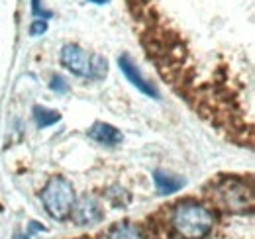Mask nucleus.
Listing matches in <instances>:
<instances>
[{
	"instance_id": "nucleus-4",
	"label": "nucleus",
	"mask_w": 255,
	"mask_h": 239,
	"mask_svg": "<svg viewBox=\"0 0 255 239\" xmlns=\"http://www.w3.org/2000/svg\"><path fill=\"white\" fill-rule=\"evenodd\" d=\"M61 65L73 75L85 79H100L106 75V59L89 55V51L75 43H67L61 49Z\"/></svg>"
},
{
	"instance_id": "nucleus-13",
	"label": "nucleus",
	"mask_w": 255,
	"mask_h": 239,
	"mask_svg": "<svg viewBox=\"0 0 255 239\" xmlns=\"http://www.w3.org/2000/svg\"><path fill=\"white\" fill-rule=\"evenodd\" d=\"M47 31V22L45 20H35L32 26H30V35H41V33H45Z\"/></svg>"
},
{
	"instance_id": "nucleus-2",
	"label": "nucleus",
	"mask_w": 255,
	"mask_h": 239,
	"mask_svg": "<svg viewBox=\"0 0 255 239\" xmlns=\"http://www.w3.org/2000/svg\"><path fill=\"white\" fill-rule=\"evenodd\" d=\"M212 198L228 212L244 214L254 208V190L240 179H222L214 184Z\"/></svg>"
},
{
	"instance_id": "nucleus-10",
	"label": "nucleus",
	"mask_w": 255,
	"mask_h": 239,
	"mask_svg": "<svg viewBox=\"0 0 255 239\" xmlns=\"http://www.w3.org/2000/svg\"><path fill=\"white\" fill-rule=\"evenodd\" d=\"M33 120H35L37 127H49V125H53L61 120V114L57 110H49V108H43V106H33Z\"/></svg>"
},
{
	"instance_id": "nucleus-12",
	"label": "nucleus",
	"mask_w": 255,
	"mask_h": 239,
	"mask_svg": "<svg viewBox=\"0 0 255 239\" xmlns=\"http://www.w3.org/2000/svg\"><path fill=\"white\" fill-rule=\"evenodd\" d=\"M49 89L55 90V92H59V94H65V92L69 90V85L65 83L63 77H53L51 83H49Z\"/></svg>"
},
{
	"instance_id": "nucleus-14",
	"label": "nucleus",
	"mask_w": 255,
	"mask_h": 239,
	"mask_svg": "<svg viewBox=\"0 0 255 239\" xmlns=\"http://www.w3.org/2000/svg\"><path fill=\"white\" fill-rule=\"evenodd\" d=\"M89 2H93V4H106V2H110V0H89Z\"/></svg>"
},
{
	"instance_id": "nucleus-8",
	"label": "nucleus",
	"mask_w": 255,
	"mask_h": 239,
	"mask_svg": "<svg viewBox=\"0 0 255 239\" xmlns=\"http://www.w3.org/2000/svg\"><path fill=\"white\" fill-rule=\"evenodd\" d=\"M153 182H155V188L157 192L167 196V194H173L177 190H181L185 186V180L177 175H171L167 171H155L153 173Z\"/></svg>"
},
{
	"instance_id": "nucleus-6",
	"label": "nucleus",
	"mask_w": 255,
	"mask_h": 239,
	"mask_svg": "<svg viewBox=\"0 0 255 239\" xmlns=\"http://www.w3.org/2000/svg\"><path fill=\"white\" fill-rule=\"evenodd\" d=\"M118 67H120V71L124 73V77H126L128 81L135 87V89L139 90V92H143L145 96H151V98H159V92H157V89L151 85V83H147L145 79H143V75L139 73V69H137V65L131 61V57L129 55H120L118 57Z\"/></svg>"
},
{
	"instance_id": "nucleus-11",
	"label": "nucleus",
	"mask_w": 255,
	"mask_h": 239,
	"mask_svg": "<svg viewBox=\"0 0 255 239\" xmlns=\"http://www.w3.org/2000/svg\"><path fill=\"white\" fill-rule=\"evenodd\" d=\"M32 12L35 18H41V20H49L53 16L49 10H43V6L39 4V0H32Z\"/></svg>"
},
{
	"instance_id": "nucleus-15",
	"label": "nucleus",
	"mask_w": 255,
	"mask_h": 239,
	"mask_svg": "<svg viewBox=\"0 0 255 239\" xmlns=\"http://www.w3.org/2000/svg\"><path fill=\"white\" fill-rule=\"evenodd\" d=\"M18 239H30L28 236H22V238H18Z\"/></svg>"
},
{
	"instance_id": "nucleus-1",
	"label": "nucleus",
	"mask_w": 255,
	"mask_h": 239,
	"mask_svg": "<svg viewBox=\"0 0 255 239\" xmlns=\"http://www.w3.org/2000/svg\"><path fill=\"white\" fill-rule=\"evenodd\" d=\"M171 226L183 239H204L214 228V214L194 200H183L171 212Z\"/></svg>"
},
{
	"instance_id": "nucleus-7",
	"label": "nucleus",
	"mask_w": 255,
	"mask_h": 239,
	"mask_svg": "<svg viewBox=\"0 0 255 239\" xmlns=\"http://www.w3.org/2000/svg\"><path fill=\"white\" fill-rule=\"evenodd\" d=\"M87 133H89V137H91L93 141L100 143V145H106V147H114V145H118V143L122 141L120 129L114 127V125H110V123H104V121L93 123Z\"/></svg>"
},
{
	"instance_id": "nucleus-9",
	"label": "nucleus",
	"mask_w": 255,
	"mask_h": 239,
	"mask_svg": "<svg viewBox=\"0 0 255 239\" xmlns=\"http://www.w3.org/2000/svg\"><path fill=\"white\" fill-rule=\"evenodd\" d=\"M108 239H147V236L143 234V230L131 222H120V224H114L108 234Z\"/></svg>"
},
{
	"instance_id": "nucleus-5",
	"label": "nucleus",
	"mask_w": 255,
	"mask_h": 239,
	"mask_svg": "<svg viewBox=\"0 0 255 239\" xmlns=\"http://www.w3.org/2000/svg\"><path fill=\"white\" fill-rule=\"evenodd\" d=\"M71 220L77 226H91L96 224L104 218V210L100 208V204L96 202V198L93 196H83L79 200H75L73 208H71Z\"/></svg>"
},
{
	"instance_id": "nucleus-3",
	"label": "nucleus",
	"mask_w": 255,
	"mask_h": 239,
	"mask_svg": "<svg viewBox=\"0 0 255 239\" xmlns=\"http://www.w3.org/2000/svg\"><path fill=\"white\" fill-rule=\"evenodd\" d=\"M75 200V188L63 177H51L41 190V202L45 206V212L55 220L69 218Z\"/></svg>"
}]
</instances>
